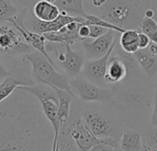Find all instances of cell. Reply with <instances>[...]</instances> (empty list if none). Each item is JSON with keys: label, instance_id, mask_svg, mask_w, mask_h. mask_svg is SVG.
I'll return each instance as SVG.
<instances>
[{"label": "cell", "instance_id": "1", "mask_svg": "<svg viewBox=\"0 0 157 151\" xmlns=\"http://www.w3.org/2000/svg\"><path fill=\"white\" fill-rule=\"evenodd\" d=\"M45 121L0 111V151H52L55 132Z\"/></svg>", "mask_w": 157, "mask_h": 151}, {"label": "cell", "instance_id": "2", "mask_svg": "<svg viewBox=\"0 0 157 151\" xmlns=\"http://www.w3.org/2000/svg\"><path fill=\"white\" fill-rule=\"evenodd\" d=\"M23 57L32 66V78L34 84L46 85L52 89L66 90L75 97L67 76L58 72L56 65H54L44 54L34 50Z\"/></svg>", "mask_w": 157, "mask_h": 151}, {"label": "cell", "instance_id": "3", "mask_svg": "<svg viewBox=\"0 0 157 151\" xmlns=\"http://www.w3.org/2000/svg\"><path fill=\"white\" fill-rule=\"evenodd\" d=\"M100 13L98 17L124 30L140 31V22L144 18L140 6L133 0H108Z\"/></svg>", "mask_w": 157, "mask_h": 151}, {"label": "cell", "instance_id": "4", "mask_svg": "<svg viewBox=\"0 0 157 151\" xmlns=\"http://www.w3.org/2000/svg\"><path fill=\"white\" fill-rule=\"evenodd\" d=\"M18 90L26 91L33 95L41 104V108L44 117L51 123L54 132L55 139L58 138L61 129L58 121V97L54 89L42 84H34L31 86H21Z\"/></svg>", "mask_w": 157, "mask_h": 151}, {"label": "cell", "instance_id": "5", "mask_svg": "<svg viewBox=\"0 0 157 151\" xmlns=\"http://www.w3.org/2000/svg\"><path fill=\"white\" fill-rule=\"evenodd\" d=\"M67 131L68 135L75 143L80 151H90L94 145L98 144H106L114 148L118 146V143L116 138L109 137L105 139L97 138L87 127L82 118H78L70 124L64 125Z\"/></svg>", "mask_w": 157, "mask_h": 151}, {"label": "cell", "instance_id": "6", "mask_svg": "<svg viewBox=\"0 0 157 151\" xmlns=\"http://www.w3.org/2000/svg\"><path fill=\"white\" fill-rule=\"evenodd\" d=\"M33 51L34 49L25 42L21 32L11 23L0 25V53L24 56Z\"/></svg>", "mask_w": 157, "mask_h": 151}, {"label": "cell", "instance_id": "7", "mask_svg": "<svg viewBox=\"0 0 157 151\" xmlns=\"http://www.w3.org/2000/svg\"><path fill=\"white\" fill-rule=\"evenodd\" d=\"M70 87L76 100H80L82 101L107 102L112 98L110 90L94 84L83 75L70 80Z\"/></svg>", "mask_w": 157, "mask_h": 151}, {"label": "cell", "instance_id": "8", "mask_svg": "<svg viewBox=\"0 0 157 151\" xmlns=\"http://www.w3.org/2000/svg\"><path fill=\"white\" fill-rule=\"evenodd\" d=\"M123 52V51H122ZM134 56L123 52L119 54L117 53H112L105 74L106 84H117L124 80L128 75L129 67L135 62Z\"/></svg>", "mask_w": 157, "mask_h": 151}, {"label": "cell", "instance_id": "9", "mask_svg": "<svg viewBox=\"0 0 157 151\" xmlns=\"http://www.w3.org/2000/svg\"><path fill=\"white\" fill-rule=\"evenodd\" d=\"M54 51L67 76L72 79L81 76L86 63L85 55L82 53L74 51L70 45L65 46V53H59L56 47H54Z\"/></svg>", "mask_w": 157, "mask_h": 151}, {"label": "cell", "instance_id": "10", "mask_svg": "<svg viewBox=\"0 0 157 151\" xmlns=\"http://www.w3.org/2000/svg\"><path fill=\"white\" fill-rule=\"evenodd\" d=\"M116 44H117V42L114 43L110 51L102 58H99L96 60H88L85 63V65L82 71L83 76L88 80H90L91 82H93L94 84L101 88H104L106 84L105 74L107 70V64H108L109 58L115 50Z\"/></svg>", "mask_w": 157, "mask_h": 151}, {"label": "cell", "instance_id": "11", "mask_svg": "<svg viewBox=\"0 0 157 151\" xmlns=\"http://www.w3.org/2000/svg\"><path fill=\"white\" fill-rule=\"evenodd\" d=\"M83 121L89 130L99 139L113 137L116 135V128L112 122L106 119L104 115L96 112H86L83 116Z\"/></svg>", "mask_w": 157, "mask_h": 151}, {"label": "cell", "instance_id": "12", "mask_svg": "<svg viewBox=\"0 0 157 151\" xmlns=\"http://www.w3.org/2000/svg\"><path fill=\"white\" fill-rule=\"evenodd\" d=\"M115 31L109 30L105 35L94 40L93 42H82L85 50V56L89 60H96L105 56L117 42Z\"/></svg>", "mask_w": 157, "mask_h": 151}, {"label": "cell", "instance_id": "13", "mask_svg": "<svg viewBox=\"0 0 157 151\" xmlns=\"http://www.w3.org/2000/svg\"><path fill=\"white\" fill-rule=\"evenodd\" d=\"M33 14L41 21L50 22L56 20L60 16L61 11L55 4L44 0H38L33 8Z\"/></svg>", "mask_w": 157, "mask_h": 151}, {"label": "cell", "instance_id": "14", "mask_svg": "<svg viewBox=\"0 0 157 151\" xmlns=\"http://www.w3.org/2000/svg\"><path fill=\"white\" fill-rule=\"evenodd\" d=\"M133 56L141 69L148 76L152 77L157 73V55L152 54L148 48L144 50H139L133 54Z\"/></svg>", "mask_w": 157, "mask_h": 151}, {"label": "cell", "instance_id": "15", "mask_svg": "<svg viewBox=\"0 0 157 151\" xmlns=\"http://www.w3.org/2000/svg\"><path fill=\"white\" fill-rule=\"evenodd\" d=\"M58 97V121L60 123L61 128L66 125L68 121L69 113H70V107L71 101L75 97L66 90H62L59 89H54Z\"/></svg>", "mask_w": 157, "mask_h": 151}, {"label": "cell", "instance_id": "16", "mask_svg": "<svg viewBox=\"0 0 157 151\" xmlns=\"http://www.w3.org/2000/svg\"><path fill=\"white\" fill-rule=\"evenodd\" d=\"M142 147V136L136 130H128L120 137L119 148L122 151H140Z\"/></svg>", "mask_w": 157, "mask_h": 151}, {"label": "cell", "instance_id": "17", "mask_svg": "<svg viewBox=\"0 0 157 151\" xmlns=\"http://www.w3.org/2000/svg\"><path fill=\"white\" fill-rule=\"evenodd\" d=\"M139 34L138 30H126L119 37V44L121 50L130 55L136 53L139 50Z\"/></svg>", "mask_w": 157, "mask_h": 151}, {"label": "cell", "instance_id": "18", "mask_svg": "<svg viewBox=\"0 0 157 151\" xmlns=\"http://www.w3.org/2000/svg\"><path fill=\"white\" fill-rule=\"evenodd\" d=\"M55 5L61 12L72 17L85 18L88 14L83 8V0H56Z\"/></svg>", "mask_w": 157, "mask_h": 151}, {"label": "cell", "instance_id": "19", "mask_svg": "<svg viewBox=\"0 0 157 151\" xmlns=\"http://www.w3.org/2000/svg\"><path fill=\"white\" fill-rule=\"evenodd\" d=\"M21 86H31L26 81H21L15 77L7 78L5 80L1 82V87H0V103L9 98L15 90H18Z\"/></svg>", "mask_w": 157, "mask_h": 151}, {"label": "cell", "instance_id": "20", "mask_svg": "<svg viewBox=\"0 0 157 151\" xmlns=\"http://www.w3.org/2000/svg\"><path fill=\"white\" fill-rule=\"evenodd\" d=\"M19 9L10 0H0V25L18 17Z\"/></svg>", "mask_w": 157, "mask_h": 151}, {"label": "cell", "instance_id": "21", "mask_svg": "<svg viewBox=\"0 0 157 151\" xmlns=\"http://www.w3.org/2000/svg\"><path fill=\"white\" fill-rule=\"evenodd\" d=\"M57 142L59 145V151H80V149L77 147L75 143L68 135L65 126L60 129Z\"/></svg>", "mask_w": 157, "mask_h": 151}, {"label": "cell", "instance_id": "22", "mask_svg": "<svg viewBox=\"0 0 157 151\" xmlns=\"http://www.w3.org/2000/svg\"><path fill=\"white\" fill-rule=\"evenodd\" d=\"M140 31L151 38L157 31V22L153 19H148L144 17L140 22Z\"/></svg>", "mask_w": 157, "mask_h": 151}, {"label": "cell", "instance_id": "23", "mask_svg": "<svg viewBox=\"0 0 157 151\" xmlns=\"http://www.w3.org/2000/svg\"><path fill=\"white\" fill-rule=\"evenodd\" d=\"M153 127L154 128L148 130V132L145 134L144 137L142 138V144L157 150V126Z\"/></svg>", "mask_w": 157, "mask_h": 151}, {"label": "cell", "instance_id": "24", "mask_svg": "<svg viewBox=\"0 0 157 151\" xmlns=\"http://www.w3.org/2000/svg\"><path fill=\"white\" fill-rule=\"evenodd\" d=\"M90 36L89 38L91 39H97V38H100L101 36L105 35L109 30L108 29H105V28H103V27H100V26H95V25H90Z\"/></svg>", "mask_w": 157, "mask_h": 151}, {"label": "cell", "instance_id": "25", "mask_svg": "<svg viewBox=\"0 0 157 151\" xmlns=\"http://www.w3.org/2000/svg\"><path fill=\"white\" fill-rule=\"evenodd\" d=\"M151 42V41L150 39V37L148 35H146V34L140 31V34H139V47H140V50H144V49L149 48Z\"/></svg>", "mask_w": 157, "mask_h": 151}, {"label": "cell", "instance_id": "26", "mask_svg": "<svg viewBox=\"0 0 157 151\" xmlns=\"http://www.w3.org/2000/svg\"><path fill=\"white\" fill-rule=\"evenodd\" d=\"M78 36H80L83 41H85V39L89 38V36H90V27L88 25L81 24L80 28L78 30Z\"/></svg>", "mask_w": 157, "mask_h": 151}, {"label": "cell", "instance_id": "27", "mask_svg": "<svg viewBox=\"0 0 157 151\" xmlns=\"http://www.w3.org/2000/svg\"><path fill=\"white\" fill-rule=\"evenodd\" d=\"M151 126H157V88L155 90L154 95V104H153V110L151 114Z\"/></svg>", "mask_w": 157, "mask_h": 151}, {"label": "cell", "instance_id": "28", "mask_svg": "<svg viewBox=\"0 0 157 151\" xmlns=\"http://www.w3.org/2000/svg\"><path fill=\"white\" fill-rule=\"evenodd\" d=\"M11 76V72L3 64V63L0 61V81L5 80L7 78L10 77Z\"/></svg>", "mask_w": 157, "mask_h": 151}, {"label": "cell", "instance_id": "29", "mask_svg": "<svg viewBox=\"0 0 157 151\" xmlns=\"http://www.w3.org/2000/svg\"><path fill=\"white\" fill-rule=\"evenodd\" d=\"M90 151H115V148L112 147L111 145L102 143V144H98L94 145Z\"/></svg>", "mask_w": 157, "mask_h": 151}, {"label": "cell", "instance_id": "30", "mask_svg": "<svg viewBox=\"0 0 157 151\" xmlns=\"http://www.w3.org/2000/svg\"><path fill=\"white\" fill-rule=\"evenodd\" d=\"M108 2V0H92V4L94 8L103 9Z\"/></svg>", "mask_w": 157, "mask_h": 151}, {"label": "cell", "instance_id": "31", "mask_svg": "<svg viewBox=\"0 0 157 151\" xmlns=\"http://www.w3.org/2000/svg\"><path fill=\"white\" fill-rule=\"evenodd\" d=\"M155 16V13L152 9H146L144 11V17L145 18H148V19H153V17Z\"/></svg>", "mask_w": 157, "mask_h": 151}, {"label": "cell", "instance_id": "32", "mask_svg": "<svg viewBox=\"0 0 157 151\" xmlns=\"http://www.w3.org/2000/svg\"><path fill=\"white\" fill-rule=\"evenodd\" d=\"M57 139H58V138H57ZM57 139H54L53 146H52V151H59V145H58Z\"/></svg>", "mask_w": 157, "mask_h": 151}, {"label": "cell", "instance_id": "33", "mask_svg": "<svg viewBox=\"0 0 157 151\" xmlns=\"http://www.w3.org/2000/svg\"><path fill=\"white\" fill-rule=\"evenodd\" d=\"M140 151H157L156 149H152L149 146H147L146 145H143L142 144V147H141V150Z\"/></svg>", "mask_w": 157, "mask_h": 151}, {"label": "cell", "instance_id": "34", "mask_svg": "<svg viewBox=\"0 0 157 151\" xmlns=\"http://www.w3.org/2000/svg\"><path fill=\"white\" fill-rule=\"evenodd\" d=\"M151 39V42H153V43H155V44H157V31L150 38Z\"/></svg>", "mask_w": 157, "mask_h": 151}, {"label": "cell", "instance_id": "35", "mask_svg": "<svg viewBox=\"0 0 157 151\" xmlns=\"http://www.w3.org/2000/svg\"><path fill=\"white\" fill-rule=\"evenodd\" d=\"M44 1H47V2L52 3V4H55L56 2V0H44Z\"/></svg>", "mask_w": 157, "mask_h": 151}, {"label": "cell", "instance_id": "36", "mask_svg": "<svg viewBox=\"0 0 157 151\" xmlns=\"http://www.w3.org/2000/svg\"><path fill=\"white\" fill-rule=\"evenodd\" d=\"M115 151H122V150H121V149H120V148H119V147L117 146V148H115Z\"/></svg>", "mask_w": 157, "mask_h": 151}, {"label": "cell", "instance_id": "37", "mask_svg": "<svg viewBox=\"0 0 157 151\" xmlns=\"http://www.w3.org/2000/svg\"><path fill=\"white\" fill-rule=\"evenodd\" d=\"M144 1H145V2H147V3H150V2L151 1V0H144Z\"/></svg>", "mask_w": 157, "mask_h": 151}, {"label": "cell", "instance_id": "38", "mask_svg": "<svg viewBox=\"0 0 157 151\" xmlns=\"http://www.w3.org/2000/svg\"><path fill=\"white\" fill-rule=\"evenodd\" d=\"M156 55H157V52H156Z\"/></svg>", "mask_w": 157, "mask_h": 151}]
</instances>
